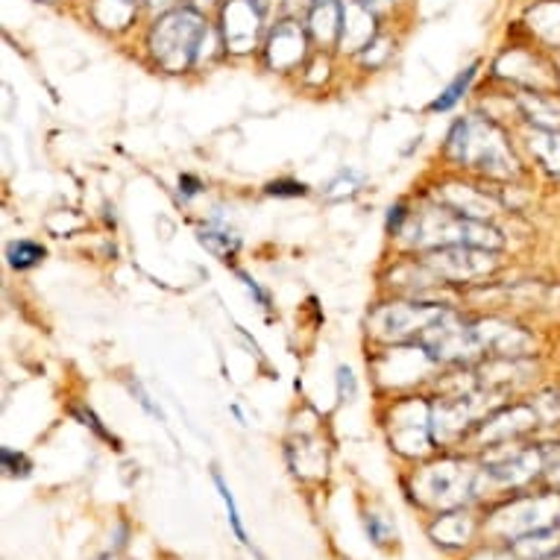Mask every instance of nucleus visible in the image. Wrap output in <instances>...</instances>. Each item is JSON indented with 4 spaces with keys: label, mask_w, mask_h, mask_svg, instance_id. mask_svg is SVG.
Masks as SVG:
<instances>
[{
    "label": "nucleus",
    "mask_w": 560,
    "mask_h": 560,
    "mask_svg": "<svg viewBox=\"0 0 560 560\" xmlns=\"http://www.w3.org/2000/svg\"><path fill=\"white\" fill-rule=\"evenodd\" d=\"M446 153L464 167L497 176V179H511L520 174V162L508 144L505 132L493 120L478 118V115L455 124L446 141Z\"/></svg>",
    "instance_id": "1"
},
{
    "label": "nucleus",
    "mask_w": 560,
    "mask_h": 560,
    "mask_svg": "<svg viewBox=\"0 0 560 560\" xmlns=\"http://www.w3.org/2000/svg\"><path fill=\"white\" fill-rule=\"evenodd\" d=\"M408 226L402 232L413 235L417 247H481V249H499L502 247V235L493 226L476 218H464L450 206H432L423 212H408Z\"/></svg>",
    "instance_id": "2"
},
{
    "label": "nucleus",
    "mask_w": 560,
    "mask_h": 560,
    "mask_svg": "<svg viewBox=\"0 0 560 560\" xmlns=\"http://www.w3.org/2000/svg\"><path fill=\"white\" fill-rule=\"evenodd\" d=\"M209 33L212 30L197 10H171L150 30V50L167 71H185L200 59Z\"/></svg>",
    "instance_id": "3"
},
{
    "label": "nucleus",
    "mask_w": 560,
    "mask_h": 560,
    "mask_svg": "<svg viewBox=\"0 0 560 560\" xmlns=\"http://www.w3.org/2000/svg\"><path fill=\"white\" fill-rule=\"evenodd\" d=\"M423 265L441 282H472V279H481V276L490 273L497 267V258H493V249L438 247L425 253Z\"/></svg>",
    "instance_id": "4"
},
{
    "label": "nucleus",
    "mask_w": 560,
    "mask_h": 560,
    "mask_svg": "<svg viewBox=\"0 0 560 560\" xmlns=\"http://www.w3.org/2000/svg\"><path fill=\"white\" fill-rule=\"evenodd\" d=\"M446 308L432 303H394L382 305L378 312H373L370 326L376 331L378 338L385 340H405V338H420L429 326H432Z\"/></svg>",
    "instance_id": "5"
},
{
    "label": "nucleus",
    "mask_w": 560,
    "mask_h": 560,
    "mask_svg": "<svg viewBox=\"0 0 560 560\" xmlns=\"http://www.w3.org/2000/svg\"><path fill=\"white\" fill-rule=\"evenodd\" d=\"M390 438H394L396 450L413 452L425 450V443L432 438V408L417 399H405L390 413Z\"/></svg>",
    "instance_id": "6"
},
{
    "label": "nucleus",
    "mask_w": 560,
    "mask_h": 560,
    "mask_svg": "<svg viewBox=\"0 0 560 560\" xmlns=\"http://www.w3.org/2000/svg\"><path fill=\"white\" fill-rule=\"evenodd\" d=\"M261 7L256 0H230L223 7V42L232 54H247L258 45Z\"/></svg>",
    "instance_id": "7"
},
{
    "label": "nucleus",
    "mask_w": 560,
    "mask_h": 560,
    "mask_svg": "<svg viewBox=\"0 0 560 560\" xmlns=\"http://www.w3.org/2000/svg\"><path fill=\"white\" fill-rule=\"evenodd\" d=\"M464 469L467 467H460V464H438V467H429V472L423 476L425 499L443 508L460 505L467 499L469 487H472V476L464 472Z\"/></svg>",
    "instance_id": "8"
},
{
    "label": "nucleus",
    "mask_w": 560,
    "mask_h": 560,
    "mask_svg": "<svg viewBox=\"0 0 560 560\" xmlns=\"http://www.w3.org/2000/svg\"><path fill=\"white\" fill-rule=\"evenodd\" d=\"M305 47H308L305 30L296 21H282L267 36V65L273 71H291L305 59Z\"/></svg>",
    "instance_id": "9"
},
{
    "label": "nucleus",
    "mask_w": 560,
    "mask_h": 560,
    "mask_svg": "<svg viewBox=\"0 0 560 560\" xmlns=\"http://www.w3.org/2000/svg\"><path fill=\"white\" fill-rule=\"evenodd\" d=\"M340 47L349 54H359L364 47L376 42V15L370 12L368 3L361 0H347L340 7Z\"/></svg>",
    "instance_id": "10"
},
{
    "label": "nucleus",
    "mask_w": 560,
    "mask_h": 560,
    "mask_svg": "<svg viewBox=\"0 0 560 560\" xmlns=\"http://www.w3.org/2000/svg\"><path fill=\"white\" fill-rule=\"evenodd\" d=\"M476 326V338L481 352H497L502 359H520L532 349V338L516 326L508 323L487 320V323H472Z\"/></svg>",
    "instance_id": "11"
},
{
    "label": "nucleus",
    "mask_w": 560,
    "mask_h": 560,
    "mask_svg": "<svg viewBox=\"0 0 560 560\" xmlns=\"http://www.w3.org/2000/svg\"><path fill=\"white\" fill-rule=\"evenodd\" d=\"M487 469H490V476L505 481V485H523V481L534 478L542 469V452L520 450L514 455L493 460Z\"/></svg>",
    "instance_id": "12"
},
{
    "label": "nucleus",
    "mask_w": 560,
    "mask_h": 560,
    "mask_svg": "<svg viewBox=\"0 0 560 560\" xmlns=\"http://www.w3.org/2000/svg\"><path fill=\"white\" fill-rule=\"evenodd\" d=\"M312 36L320 45H331L340 36V3L338 0H314L312 10Z\"/></svg>",
    "instance_id": "13"
},
{
    "label": "nucleus",
    "mask_w": 560,
    "mask_h": 560,
    "mask_svg": "<svg viewBox=\"0 0 560 560\" xmlns=\"http://www.w3.org/2000/svg\"><path fill=\"white\" fill-rule=\"evenodd\" d=\"M532 27L549 45L560 47V0H542L532 10Z\"/></svg>",
    "instance_id": "14"
},
{
    "label": "nucleus",
    "mask_w": 560,
    "mask_h": 560,
    "mask_svg": "<svg viewBox=\"0 0 560 560\" xmlns=\"http://www.w3.org/2000/svg\"><path fill=\"white\" fill-rule=\"evenodd\" d=\"M136 15V0H97L94 3V19L106 30L127 27Z\"/></svg>",
    "instance_id": "15"
},
{
    "label": "nucleus",
    "mask_w": 560,
    "mask_h": 560,
    "mask_svg": "<svg viewBox=\"0 0 560 560\" xmlns=\"http://www.w3.org/2000/svg\"><path fill=\"white\" fill-rule=\"evenodd\" d=\"M476 71H478V65H469L467 71H460V74L455 77L450 85H446V92H443L441 97L432 103V112H450L452 106H455V103H458L460 97L467 94L469 83L476 80Z\"/></svg>",
    "instance_id": "16"
},
{
    "label": "nucleus",
    "mask_w": 560,
    "mask_h": 560,
    "mask_svg": "<svg viewBox=\"0 0 560 560\" xmlns=\"http://www.w3.org/2000/svg\"><path fill=\"white\" fill-rule=\"evenodd\" d=\"M532 150L540 156V162L560 179V132H546L542 129L537 141H532Z\"/></svg>",
    "instance_id": "17"
},
{
    "label": "nucleus",
    "mask_w": 560,
    "mask_h": 560,
    "mask_svg": "<svg viewBox=\"0 0 560 560\" xmlns=\"http://www.w3.org/2000/svg\"><path fill=\"white\" fill-rule=\"evenodd\" d=\"M434 537H438V542H467L469 537L467 514H455V520H452V514L441 516V523L434 525Z\"/></svg>",
    "instance_id": "18"
},
{
    "label": "nucleus",
    "mask_w": 560,
    "mask_h": 560,
    "mask_svg": "<svg viewBox=\"0 0 560 560\" xmlns=\"http://www.w3.org/2000/svg\"><path fill=\"white\" fill-rule=\"evenodd\" d=\"M7 258L15 270H27V267H36L42 258H45V247H38L33 241H15L7 249Z\"/></svg>",
    "instance_id": "19"
},
{
    "label": "nucleus",
    "mask_w": 560,
    "mask_h": 560,
    "mask_svg": "<svg viewBox=\"0 0 560 560\" xmlns=\"http://www.w3.org/2000/svg\"><path fill=\"white\" fill-rule=\"evenodd\" d=\"M214 485H218V493H221L223 505H226V514H230L232 532H235V537H238V540L249 549V537H247V532H244V523H241V514H238V505H235V497H232L230 485L223 481V476L218 472V469H214Z\"/></svg>",
    "instance_id": "20"
},
{
    "label": "nucleus",
    "mask_w": 560,
    "mask_h": 560,
    "mask_svg": "<svg viewBox=\"0 0 560 560\" xmlns=\"http://www.w3.org/2000/svg\"><path fill=\"white\" fill-rule=\"evenodd\" d=\"M200 244L209 249V253H214L218 258H230L232 253L238 249V238L230 235V232H212V230L200 232Z\"/></svg>",
    "instance_id": "21"
},
{
    "label": "nucleus",
    "mask_w": 560,
    "mask_h": 560,
    "mask_svg": "<svg viewBox=\"0 0 560 560\" xmlns=\"http://www.w3.org/2000/svg\"><path fill=\"white\" fill-rule=\"evenodd\" d=\"M361 183H364V179H361V174H355V171H343L338 179H331L326 197H331V200H338V197H349V194L359 191Z\"/></svg>",
    "instance_id": "22"
},
{
    "label": "nucleus",
    "mask_w": 560,
    "mask_h": 560,
    "mask_svg": "<svg viewBox=\"0 0 560 560\" xmlns=\"http://www.w3.org/2000/svg\"><path fill=\"white\" fill-rule=\"evenodd\" d=\"M0 464H3V469L10 472V476H30V469H33V464L27 460V455H21V452L10 450V446H3L0 450Z\"/></svg>",
    "instance_id": "23"
},
{
    "label": "nucleus",
    "mask_w": 560,
    "mask_h": 560,
    "mask_svg": "<svg viewBox=\"0 0 560 560\" xmlns=\"http://www.w3.org/2000/svg\"><path fill=\"white\" fill-rule=\"evenodd\" d=\"M308 191L303 183H291V179H279V183L267 185V194H273V197H303Z\"/></svg>",
    "instance_id": "24"
},
{
    "label": "nucleus",
    "mask_w": 560,
    "mask_h": 560,
    "mask_svg": "<svg viewBox=\"0 0 560 560\" xmlns=\"http://www.w3.org/2000/svg\"><path fill=\"white\" fill-rule=\"evenodd\" d=\"M338 387L343 399H352V396H355V376H352V370L349 368L338 370Z\"/></svg>",
    "instance_id": "25"
},
{
    "label": "nucleus",
    "mask_w": 560,
    "mask_h": 560,
    "mask_svg": "<svg viewBox=\"0 0 560 560\" xmlns=\"http://www.w3.org/2000/svg\"><path fill=\"white\" fill-rule=\"evenodd\" d=\"M238 279H241V282H244V288H247L249 294L256 296L258 303L265 305V308H270V296H267V294H265V291H261V288H258V285H256V282H253V279H249V276H247V273H238Z\"/></svg>",
    "instance_id": "26"
},
{
    "label": "nucleus",
    "mask_w": 560,
    "mask_h": 560,
    "mask_svg": "<svg viewBox=\"0 0 560 560\" xmlns=\"http://www.w3.org/2000/svg\"><path fill=\"white\" fill-rule=\"evenodd\" d=\"M368 532L376 542H385V528L378 523V516H368Z\"/></svg>",
    "instance_id": "27"
},
{
    "label": "nucleus",
    "mask_w": 560,
    "mask_h": 560,
    "mask_svg": "<svg viewBox=\"0 0 560 560\" xmlns=\"http://www.w3.org/2000/svg\"><path fill=\"white\" fill-rule=\"evenodd\" d=\"M285 10L294 12V15H300V12L312 10V0H285Z\"/></svg>",
    "instance_id": "28"
},
{
    "label": "nucleus",
    "mask_w": 560,
    "mask_h": 560,
    "mask_svg": "<svg viewBox=\"0 0 560 560\" xmlns=\"http://www.w3.org/2000/svg\"><path fill=\"white\" fill-rule=\"evenodd\" d=\"M179 185H185V188H183L185 194H197V191H200V183H197V179H191V176H183V183H179Z\"/></svg>",
    "instance_id": "29"
},
{
    "label": "nucleus",
    "mask_w": 560,
    "mask_h": 560,
    "mask_svg": "<svg viewBox=\"0 0 560 560\" xmlns=\"http://www.w3.org/2000/svg\"><path fill=\"white\" fill-rule=\"evenodd\" d=\"M176 0H150V7L153 10H167V7H174Z\"/></svg>",
    "instance_id": "30"
},
{
    "label": "nucleus",
    "mask_w": 560,
    "mask_h": 560,
    "mask_svg": "<svg viewBox=\"0 0 560 560\" xmlns=\"http://www.w3.org/2000/svg\"><path fill=\"white\" fill-rule=\"evenodd\" d=\"M194 3H197V7H209L212 0H194Z\"/></svg>",
    "instance_id": "31"
},
{
    "label": "nucleus",
    "mask_w": 560,
    "mask_h": 560,
    "mask_svg": "<svg viewBox=\"0 0 560 560\" xmlns=\"http://www.w3.org/2000/svg\"><path fill=\"white\" fill-rule=\"evenodd\" d=\"M256 3H258V7H265V3H267V0H256Z\"/></svg>",
    "instance_id": "32"
},
{
    "label": "nucleus",
    "mask_w": 560,
    "mask_h": 560,
    "mask_svg": "<svg viewBox=\"0 0 560 560\" xmlns=\"http://www.w3.org/2000/svg\"><path fill=\"white\" fill-rule=\"evenodd\" d=\"M361 3H373V0H361Z\"/></svg>",
    "instance_id": "33"
},
{
    "label": "nucleus",
    "mask_w": 560,
    "mask_h": 560,
    "mask_svg": "<svg viewBox=\"0 0 560 560\" xmlns=\"http://www.w3.org/2000/svg\"><path fill=\"white\" fill-rule=\"evenodd\" d=\"M109 560H120V558H109Z\"/></svg>",
    "instance_id": "34"
}]
</instances>
